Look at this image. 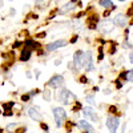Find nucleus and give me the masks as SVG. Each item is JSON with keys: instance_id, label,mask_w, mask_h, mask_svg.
Instances as JSON below:
<instances>
[{"instance_id": "f03ea898", "label": "nucleus", "mask_w": 133, "mask_h": 133, "mask_svg": "<svg viewBox=\"0 0 133 133\" xmlns=\"http://www.w3.org/2000/svg\"><path fill=\"white\" fill-rule=\"evenodd\" d=\"M81 66L85 68L87 71H93V55L91 51L88 52H83V60H81Z\"/></svg>"}, {"instance_id": "7ed1b4c3", "label": "nucleus", "mask_w": 133, "mask_h": 133, "mask_svg": "<svg viewBox=\"0 0 133 133\" xmlns=\"http://www.w3.org/2000/svg\"><path fill=\"white\" fill-rule=\"evenodd\" d=\"M57 98H59L60 103H63V104L66 105V104H71L72 101H75L76 96L71 91H68V89H61L60 93H59V96H57Z\"/></svg>"}, {"instance_id": "9b49d317", "label": "nucleus", "mask_w": 133, "mask_h": 133, "mask_svg": "<svg viewBox=\"0 0 133 133\" xmlns=\"http://www.w3.org/2000/svg\"><path fill=\"white\" fill-rule=\"evenodd\" d=\"M79 127L83 129V130H85L87 133H93L95 132V129H93V127L88 123L87 120H81V121H79Z\"/></svg>"}, {"instance_id": "aec40b11", "label": "nucleus", "mask_w": 133, "mask_h": 133, "mask_svg": "<svg viewBox=\"0 0 133 133\" xmlns=\"http://www.w3.org/2000/svg\"><path fill=\"white\" fill-rule=\"evenodd\" d=\"M21 100H23V101H28V100H29V95H24V96H21Z\"/></svg>"}, {"instance_id": "412c9836", "label": "nucleus", "mask_w": 133, "mask_h": 133, "mask_svg": "<svg viewBox=\"0 0 133 133\" xmlns=\"http://www.w3.org/2000/svg\"><path fill=\"white\" fill-rule=\"evenodd\" d=\"M12 105H14V103H11V104H4V108H5V109H8V108H11Z\"/></svg>"}, {"instance_id": "f257e3e1", "label": "nucleus", "mask_w": 133, "mask_h": 133, "mask_svg": "<svg viewBox=\"0 0 133 133\" xmlns=\"http://www.w3.org/2000/svg\"><path fill=\"white\" fill-rule=\"evenodd\" d=\"M53 118H55V123H56V127H57V128L63 127L64 121H65V118H66V112H65V109L61 108V107L53 108Z\"/></svg>"}, {"instance_id": "ddd939ff", "label": "nucleus", "mask_w": 133, "mask_h": 133, "mask_svg": "<svg viewBox=\"0 0 133 133\" xmlns=\"http://www.w3.org/2000/svg\"><path fill=\"white\" fill-rule=\"evenodd\" d=\"M75 7H76V4H75L73 2H71V3H66L65 5H63V7L59 9V14H60V15H63V14H66V12H69V11L75 9Z\"/></svg>"}, {"instance_id": "423d86ee", "label": "nucleus", "mask_w": 133, "mask_h": 133, "mask_svg": "<svg viewBox=\"0 0 133 133\" xmlns=\"http://www.w3.org/2000/svg\"><path fill=\"white\" fill-rule=\"evenodd\" d=\"M66 45V40H56V41H53V43H49L48 45H47V51L52 52V51H56L61 47H65Z\"/></svg>"}, {"instance_id": "2eb2a0df", "label": "nucleus", "mask_w": 133, "mask_h": 133, "mask_svg": "<svg viewBox=\"0 0 133 133\" xmlns=\"http://www.w3.org/2000/svg\"><path fill=\"white\" fill-rule=\"evenodd\" d=\"M29 57H31V49L27 47V48H24L23 51H21V55H20V60H21V61H27Z\"/></svg>"}, {"instance_id": "5701e85b", "label": "nucleus", "mask_w": 133, "mask_h": 133, "mask_svg": "<svg viewBox=\"0 0 133 133\" xmlns=\"http://www.w3.org/2000/svg\"><path fill=\"white\" fill-rule=\"evenodd\" d=\"M87 81H88V79H87L85 76H83V77H81V83H87Z\"/></svg>"}, {"instance_id": "bb28decb", "label": "nucleus", "mask_w": 133, "mask_h": 133, "mask_svg": "<svg viewBox=\"0 0 133 133\" xmlns=\"http://www.w3.org/2000/svg\"><path fill=\"white\" fill-rule=\"evenodd\" d=\"M129 61H130V63H132V61H133V60H132V52H130V53H129Z\"/></svg>"}, {"instance_id": "1a4fd4ad", "label": "nucleus", "mask_w": 133, "mask_h": 133, "mask_svg": "<svg viewBox=\"0 0 133 133\" xmlns=\"http://www.w3.org/2000/svg\"><path fill=\"white\" fill-rule=\"evenodd\" d=\"M28 116H29L32 120H35V121H41V118H43L39 108H36V107H31V108L28 109Z\"/></svg>"}, {"instance_id": "a878e982", "label": "nucleus", "mask_w": 133, "mask_h": 133, "mask_svg": "<svg viewBox=\"0 0 133 133\" xmlns=\"http://www.w3.org/2000/svg\"><path fill=\"white\" fill-rule=\"evenodd\" d=\"M41 128H44V129H48V127H47L45 124H41Z\"/></svg>"}, {"instance_id": "f8f14e48", "label": "nucleus", "mask_w": 133, "mask_h": 133, "mask_svg": "<svg viewBox=\"0 0 133 133\" xmlns=\"http://www.w3.org/2000/svg\"><path fill=\"white\" fill-rule=\"evenodd\" d=\"M81 60H83V51H77L73 57V63L76 68H81Z\"/></svg>"}, {"instance_id": "7c9ffc66", "label": "nucleus", "mask_w": 133, "mask_h": 133, "mask_svg": "<svg viewBox=\"0 0 133 133\" xmlns=\"http://www.w3.org/2000/svg\"><path fill=\"white\" fill-rule=\"evenodd\" d=\"M85 133H87V132H85Z\"/></svg>"}, {"instance_id": "b1692460", "label": "nucleus", "mask_w": 133, "mask_h": 133, "mask_svg": "<svg viewBox=\"0 0 133 133\" xmlns=\"http://www.w3.org/2000/svg\"><path fill=\"white\" fill-rule=\"evenodd\" d=\"M88 101H89L91 104H95V101H93V100H92V97H88Z\"/></svg>"}, {"instance_id": "a211bd4d", "label": "nucleus", "mask_w": 133, "mask_h": 133, "mask_svg": "<svg viewBox=\"0 0 133 133\" xmlns=\"http://www.w3.org/2000/svg\"><path fill=\"white\" fill-rule=\"evenodd\" d=\"M132 77H133V72H132V71H129V72L125 75V79H127L128 81H132Z\"/></svg>"}, {"instance_id": "9d476101", "label": "nucleus", "mask_w": 133, "mask_h": 133, "mask_svg": "<svg viewBox=\"0 0 133 133\" xmlns=\"http://www.w3.org/2000/svg\"><path fill=\"white\" fill-rule=\"evenodd\" d=\"M113 21L112 20H104L101 24H100V31L104 32V33H109L110 31L113 29Z\"/></svg>"}, {"instance_id": "cd10ccee", "label": "nucleus", "mask_w": 133, "mask_h": 133, "mask_svg": "<svg viewBox=\"0 0 133 133\" xmlns=\"http://www.w3.org/2000/svg\"><path fill=\"white\" fill-rule=\"evenodd\" d=\"M3 4H4V3H3V0H0V8L3 7Z\"/></svg>"}, {"instance_id": "f3484780", "label": "nucleus", "mask_w": 133, "mask_h": 133, "mask_svg": "<svg viewBox=\"0 0 133 133\" xmlns=\"http://www.w3.org/2000/svg\"><path fill=\"white\" fill-rule=\"evenodd\" d=\"M25 45H27V47H35V48H39V44H37L36 41H33V40H27Z\"/></svg>"}, {"instance_id": "4be33fe9", "label": "nucleus", "mask_w": 133, "mask_h": 133, "mask_svg": "<svg viewBox=\"0 0 133 133\" xmlns=\"http://www.w3.org/2000/svg\"><path fill=\"white\" fill-rule=\"evenodd\" d=\"M109 110H110L112 113H115V112H116V107H110V108H109Z\"/></svg>"}, {"instance_id": "6e6552de", "label": "nucleus", "mask_w": 133, "mask_h": 133, "mask_svg": "<svg viewBox=\"0 0 133 133\" xmlns=\"http://www.w3.org/2000/svg\"><path fill=\"white\" fill-rule=\"evenodd\" d=\"M83 113H84L85 118H91L92 121H95V123H97V121H98V116L96 115L95 110H93L92 108H89V107L84 108V109H83Z\"/></svg>"}, {"instance_id": "39448f33", "label": "nucleus", "mask_w": 133, "mask_h": 133, "mask_svg": "<svg viewBox=\"0 0 133 133\" xmlns=\"http://www.w3.org/2000/svg\"><path fill=\"white\" fill-rule=\"evenodd\" d=\"M63 84H64V77L60 76V75H55L48 81V87L53 88V89H57V88H60Z\"/></svg>"}, {"instance_id": "c85d7f7f", "label": "nucleus", "mask_w": 133, "mask_h": 133, "mask_svg": "<svg viewBox=\"0 0 133 133\" xmlns=\"http://www.w3.org/2000/svg\"><path fill=\"white\" fill-rule=\"evenodd\" d=\"M118 2H125V0H118Z\"/></svg>"}, {"instance_id": "4468645a", "label": "nucleus", "mask_w": 133, "mask_h": 133, "mask_svg": "<svg viewBox=\"0 0 133 133\" xmlns=\"http://www.w3.org/2000/svg\"><path fill=\"white\" fill-rule=\"evenodd\" d=\"M98 5H101L103 8H107V9H115L112 0H98Z\"/></svg>"}, {"instance_id": "6ab92c4d", "label": "nucleus", "mask_w": 133, "mask_h": 133, "mask_svg": "<svg viewBox=\"0 0 133 133\" xmlns=\"http://www.w3.org/2000/svg\"><path fill=\"white\" fill-rule=\"evenodd\" d=\"M44 97H45L47 101H49V100H51V96H49V91H48V89L44 91Z\"/></svg>"}, {"instance_id": "20e7f679", "label": "nucleus", "mask_w": 133, "mask_h": 133, "mask_svg": "<svg viewBox=\"0 0 133 133\" xmlns=\"http://www.w3.org/2000/svg\"><path fill=\"white\" fill-rule=\"evenodd\" d=\"M118 125H120V120H118V117L109 116V117L107 118V128L109 129L110 133H116Z\"/></svg>"}, {"instance_id": "0eeeda50", "label": "nucleus", "mask_w": 133, "mask_h": 133, "mask_svg": "<svg viewBox=\"0 0 133 133\" xmlns=\"http://www.w3.org/2000/svg\"><path fill=\"white\" fill-rule=\"evenodd\" d=\"M113 24H116L117 27H125L127 24H128V17L125 16V15H121V14H118V15H116L115 16V19H113Z\"/></svg>"}, {"instance_id": "dca6fc26", "label": "nucleus", "mask_w": 133, "mask_h": 133, "mask_svg": "<svg viewBox=\"0 0 133 133\" xmlns=\"http://www.w3.org/2000/svg\"><path fill=\"white\" fill-rule=\"evenodd\" d=\"M97 20H98V19H97V16H93V17H91V19H89V28H92V29H93V28H96Z\"/></svg>"}, {"instance_id": "c756f323", "label": "nucleus", "mask_w": 133, "mask_h": 133, "mask_svg": "<svg viewBox=\"0 0 133 133\" xmlns=\"http://www.w3.org/2000/svg\"><path fill=\"white\" fill-rule=\"evenodd\" d=\"M0 113H2V110H0Z\"/></svg>"}, {"instance_id": "393cba45", "label": "nucleus", "mask_w": 133, "mask_h": 133, "mask_svg": "<svg viewBox=\"0 0 133 133\" xmlns=\"http://www.w3.org/2000/svg\"><path fill=\"white\" fill-rule=\"evenodd\" d=\"M116 85H117V88H121V87H123V84H121L120 81H117V83H116Z\"/></svg>"}]
</instances>
